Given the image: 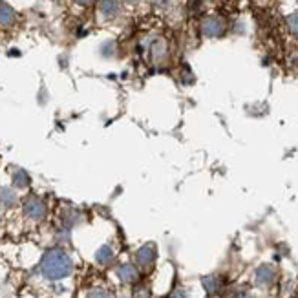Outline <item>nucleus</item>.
I'll return each instance as SVG.
<instances>
[{
    "label": "nucleus",
    "mask_w": 298,
    "mask_h": 298,
    "mask_svg": "<svg viewBox=\"0 0 298 298\" xmlns=\"http://www.w3.org/2000/svg\"><path fill=\"white\" fill-rule=\"evenodd\" d=\"M42 275L50 280H60L72 273V260L64 251L60 249H51L44 254L41 263Z\"/></svg>",
    "instance_id": "1"
},
{
    "label": "nucleus",
    "mask_w": 298,
    "mask_h": 298,
    "mask_svg": "<svg viewBox=\"0 0 298 298\" xmlns=\"http://www.w3.org/2000/svg\"><path fill=\"white\" fill-rule=\"evenodd\" d=\"M24 212H26L29 218H33V220H41L42 216L46 214V207H44L42 202H39L37 197H31V200H28L26 205H24Z\"/></svg>",
    "instance_id": "2"
},
{
    "label": "nucleus",
    "mask_w": 298,
    "mask_h": 298,
    "mask_svg": "<svg viewBox=\"0 0 298 298\" xmlns=\"http://www.w3.org/2000/svg\"><path fill=\"white\" fill-rule=\"evenodd\" d=\"M275 280V271L271 266H261L260 269L256 271V282L260 285H269L273 284Z\"/></svg>",
    "instance_id": "3"
},
{
    "label": "nucleus",
    "mask_w": 298,
    "mask_h": 298,
    "mask_svg": "<svg viewBox=\"0 0 298 298\" xmlns=\"http://www.w3.org/2000/svg\"><path fill=\"white\" fill-rule=\"evenodd\" d=\"M154 258H156V251H154L152 245H145L138 251V261L141 266H150Z\"/></svg>",
    "instance_id": "4"
},
{
    "label": "nucleus",
    "mask_w": 298,
    "mask_h": 298,
    "mask_svg": "<svg viewBox=\"0 0 298 298\" xmlns=\"http://www.w3.org/2000/svg\"><path fill=\"white\" fill-rule=\"evenodd\" d=\"M117 273H119L121 280H124V282H134V280L138 278V271H136V267L134 266H130V263L121 266Z\"/></svg>",
    "instance_id": "5"
},
{
    "label": "nucleus",
    "mask_w": 298,
    "mask_h": 298,
    "mask_svg": "<svg viewBox=\"0 0 298 298\" xmlns=\"http://www.w3.org/2000/svg\"><path fill=\"white\" fill-rule=\"evenodd\" d=\"M112 258H114V252H112V249L108 247V245L101 247L95 254V260L99 261V263H108V261H112Z\"/></svg>",
    "instance_id": "6"
},
{
    "label": "nucleus",
    "mask_w": 298,
    "mask_h": 298,
    "mask_svg": "<svg viewBox=\"0 0 298 298\" xmlns=\"http://www.w3.org/2000/svg\"><path fill=\"white\" fill-rule=\"evenodd\" d=\"M13 183L17 185V187H28V183H29L28 174H26L24 170H19V172H15V176H13Z\"/></svg>",
    "instance_id": "7"
},
{
    "label": "nucleus",
    "mask_w": 298,
    "mask_h": 298,
    "mask_svg": "<svg viewBox=\"0 0 298 298\" xmlns=\"http://www.w3.org/2000/svg\"><path fill=\"white\" fill-rule=\"evenodd\" d=\"M221 31V24L218 20H209L205 24V33L207 35H218Z\"/></svg>",
    "instance_id": "8"
},
{
    "label": "nucleus",
    "mask_w": 298,
    "mask_h": 298,
    "mask_svg": "<svg viewBox=\"0 0 298 298\" xmlns=\"http://www.w3.org/2000/svg\"><path fill=\"white\" fill-rule=\"evenodd\" d=\"M0 200H2V203H4V205H13V203H15L13 190H10V188L2 190V192H0Z\"/></svg>",
    "instance_id": "9"
},
{
    "label": "nucleus",
    "mask_w": 298,
    "mask_h": 298,
    "mask_svg": "<svg viewBox=\"0 0 298 298\" xmlns=\"http://www.w3.org/2000/svg\"><path fill=\"white\" fill-rule=\"evenodd\" d=\"M11 19H13V13L10 8H0V24H8Z\"/></svg>",
    "instance_id": "10"
},
{
    "label": "nucleus",
    "mask_w": 298,
    "mask_h": 298,
    "mask_svg": "<svg viewBox=\"0 0 298 298\" xmlns=\"http://www.w3.org/2000/svg\"><path fill=\"white\" fill-rule=\"evenodd\" d=\"M115 10H117V4H115V0H105V4H103V11H105L106 15L115 13Z\"/></svg>",
    "instance_id": "11"
},
{
    "label": "nucleus",
    "mask_w": 298,
    "mask_h": 298,
    "mask_svg": "<svg viewBox=\"0 0 298 298\" xmlns=\"http://www.w3.org/2000/svg\"><path fill=\"white\" fill-rule=\"evenodd\" d=\"M205 287L209 291H218L220 289V280L218 278H207L205 280Z\"/></svg>",
    "instance_id": "12"
},
{
    "label": "nucleus",
    "mask_w": 298,
    "mask_h": 298,
    "mask_svg": "<svg viewBox=\"0 0 298 298\" xmlns=\"http://www.w3.org/2000/svg\"><path fill=\"white\" fill-rule=\"evenodd\" d=\"M289 26H291V29H293L294 33H298V13L289 19Z\"/></svg>",
    "instance_id": "13"
},
{
    "label": "nucleus",
    "mask_w": 298,
    "mask_h": 298,
    "mask_svg": "<svg viewBox=\"0 0 298 298\" xmlns=\"http://www.w3.org/2000/svg\"><path fill=\"white\" fill-rule=\"evenodd\" d=\"M88 298H110V296H108L106 293H103V291H93Z\"/></svg>",
    "instance_id": "14"
},
{
    "label": "nucleus",
    "mask_w": 298,
    "mask_h": 298,
    "mask_svg": "<svg viewBox=\"0 0 298 298\" xmlns=\"http://www.w3.org/2000/svg\"><path fill=\"white\" fill-rule=\"evenodd\" d=\"M79 2H83V4H88V2H90V0H79Z\"/></svg>",
    "instance_id": "15"
}]
</instances>
